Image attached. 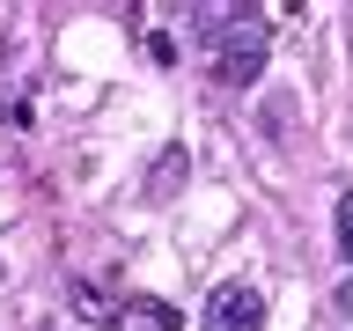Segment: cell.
Returning a JSON list of instances; mask_svg holds the SVG:
<instances>
[{"mask_svg": "<svg viewBox=\"0 0 353 331\" xmlns=\"http://www.w3.org/2000/svg\"><path fill=\"white\" fill-rule=\"evenodd\" d=\"M265 59H272V44H265V30H228V37H221V52H214V81L221 88H250L265 74Z\"/></svg>", "mask_w": 353, "mask_h": 331, "instance_id": "6da1fadb", "label": "cell"}, {"mask_svg": "<svg viewBox=\"0 0 353 331\" xmlns=\"http://www.w3.org/2000/svg\"><path fill=\"white\" fill-rule=\"evenodd\" d=\"M206 331H265V294L243 280H221L206 294Z\"/></svg>", "mask_w": 353, "mask_h": 331, "instance_id": "7a4b0ae2", "label": "cell"}, {"mask_svg": "<svg viewBox=\"0 0 353 331\" xmlns=\"http://www.w3.org/2000/svg\"><path fill=\"white\" fill-rule=\"evenodd\" d=\"M74 317H88V324H110V317H125V302H118L110 287H96V280H74Z\"/></svg>", "mask_w": 353, "mask_h": 331, "instance_id": "3957f363", "label": "cell"}, {"mask_svg": "<svg viewBox=\"0 0 353 331\" xmlns=\"http://www.w3.org/2000/svg\"><path fill=\"white\" fill-rule=\"evenodd\" d=\"M125 309H132V317H148V324H154V331H176V324H184V317H176V309H170V302H148V294H132V302H125Z\"/></svg>", "mask_w": 353, "mask_h": 331, "instance_id": "277c9868", "label": "cell"}, {"mask_svg": "<svg viewBox=\"0 0 353 331\" xmlns=\"http://www.w3.org/2000/svg\"><path fill=\"white\" fill-rule=\"evenodd\" d=\"M331 236H339V258H346V265H353V192H346V199H339V228H331Z\"/></svg>", "mask_w": 353, "mask_h": 331, "instance_id": "5b68a950", "label": "cell"}]
</instances>
